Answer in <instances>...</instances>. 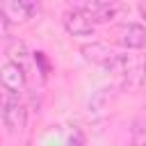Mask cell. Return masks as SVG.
<instances>
[{"mask_svg":"<svg viewBox=\"0 0 146 146\" xmlns=\"http://www.w3.org/2000/svg\"><path fill=\"white\" fill-rule=\"evenodd\" d=\"M0 119H2L5 128L11 135L25 130V125H27V112H25V105L16 98L14 91H7L0 98Z\"/></svg>","mask_w":146,"mask_h":146,"instance_id":"1","label":"cell"},{"mask_svg":"<svg viewBox=\"0 0 146 146\" xmlns=\"http://www.w3.org/2000/svg\"><path fill=\"white\" fill-rule=\"evenodd\" d=\"M62 25L73 36H89L96 30V23L91 21V16L87 11H82V9H75V7L62 16Z\"/></svg>","mask_w":146,"mask_h":146,"instance_id":"2","label":"cell"},{"mask_svg":"<svg viewBox=\"0 0 146 146\" xmlns=\"http://www.w3.org/2000/svg\"><path fill=\"white\" fill-rule=\"evenodd\" d=\"M116 43L123 46L125 50H141L146 46V27L139 23H123L114 32Z\"/></svg>","mask_w":146,"mask_h":146,"instance_id":"3","label":"cell"},{"mask_svg":"<svg viewBox=\"0 0 146 146\" xmlns=\"http://www.w3.org/2000/svg\"><path fill=\"white\" fill-rule=\"evenodd\" d=\"M0 84L7 91H14V94L23 91L25 89V68L9 59L7 64L0 66Z\"/></svg>","mask_w":146,"mask_h":146,"instance_id":"4","label":"cell"},{"mask_svg":"<svg viewBox=\"0 0 146 146\" xmlns=\"http://www.w3.org/2000/svg\"><path fill=\"white\" fill-rule=\"evenodd\" d=\"M80 52H82V57H84L87 62H91V64H100V66H105V64L116 55L110 46L98 43V41H94V43H84Z\"/></svg>","mask_w":146,"mask_h":146,"instance_id":"5","label":"cell"},{"mask_svg":"<svg viewBox=\"0 0 146 146\" xmlns=\"http://www.w3.org/2000/svg\"><path fill=\"white\" fill-rule=\"evenodd\" d=\"M0 18L7 23H23L30 18L23 0H0Z\"/></svg>","mask_w":146,"mask_h":146,"instance_id":"6","label":"cell"},{"mask_svg":"<svg viewBox=\"0 0 146 146\" xmlns=\"http://www.w3.org/2000/svg\"><path fill=\"white\" fill-rule=\"evenodd\" d=\"M7 55H9V59H11V62H16L18 66H23V68L27 66V55H30V52H27V48H25V43H23V41H18V39H16V41H11V43H9V48H7Z\"/></svg>","mask_w":146,"mask_h":146,"instance_id":"7","label":"cell"},{"mask_svg":"<svg viewBox=\"0 0 146 146\" xmlns=\"http://www.w3.org/2000/svg\"><path fill=\"white\" fill-rule=\"evenodd\" d=\"M119 2L121 0H71V5L75 9H82L87 14H94V11H98V9L107 7V5H119Z\"/></svg>","mask_w":146,"mask_h":146,"instance_id":"8","label":"cell"},{"mask_svg":"<svg viewBox=\"0 0 146 146\" xmlns=\"http://www.w3.org/2000/svg\"><path fill=\"white\" fill-rule=\"evenodd\" d=\"M132 139L137 144H146V110L137 116L135 121V128H132Z\"/></svg>","mask_w":146,"mask_h":146,"instance_id":"9","label":"cell"},{"mask_svg":"<svg viewBox=\"0 0 146 146\" xmlns=\"http://www.w3.org/2000/svg\"><path fill=\"white\" fill-rule=\"evenodd\" d=\"M107 91H110V89L105 87V89H98V91L94 94V98L89 100V112H91V110H94V112H98V110H103V107H105V103H107Z\"/></svg>","mask_w":146,"mask_h":146,"instance_id":"10","label":"cell"},{"mask_svg":"<svg viewBox=\"0 0 146 146\" xmlns=\"http://www.w3.org/2000/svg\"><path fill=\"white\" fill-rule=\"evenodd\" d=\"M139 14L141 18H146V0H139Z\"/></svg>","mask_w":146,"mask_h":146,"instance_id":"11","label":"cell"}]
</instances>
